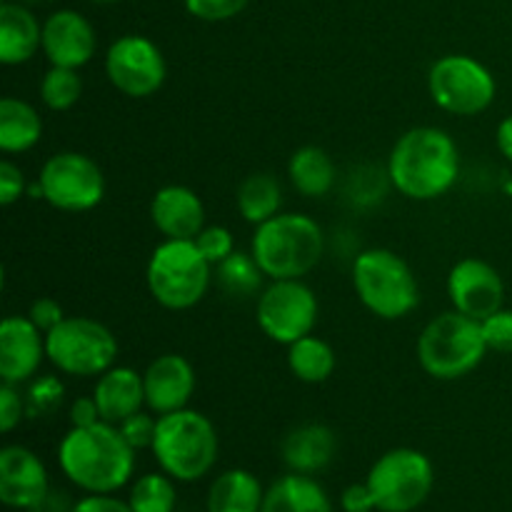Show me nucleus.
<instances>
[{
    "label": "nucleus",
    "mask_w": 512,
    "mask_h": 512,
    "mask_svg": "<svg viewBox=\"0 0 512 512\" xmlns=\"http://www.w3.org/2000/svg\"><path fill=\"white\" fill-rule=\"evenodd\" d=\"M433 103L450 115H480L493 105L498 85L493 73L470 55H443L428 73Z\"/></svg>",
    "instance_id": "9d476101"
},
{
    "label": "nucleus",
    "mask_w": 512,
    "mask_h": 512,
    "mask_svg": "<svg viewBox=\"0 0 512 512\" xmlns=\"http://www.w3.org/2000/svg\"><path fill=\"white\" fill-rule=\"evenodd\" d=\"M448 295L453 310L483 323L505 308L503 275L480 258H465L453 265L448 275Z\"/></svg>",
    "instance_id": "4468645a"
},
{
    "label": "nucleus",
    "mask_w": 512,
    "mask_h": 512,
    "mask_svg": "<svg viewBox=\"0 0 512 512\" xmlns=\"http://www.w3.org/2000/svg\"><path fill=\"white\" fill-rule=\"evenodd\" d=\"M25 190H28V183H25L23 170L15 163H10V160H3V163H0V203H3L5 208L18 203L25 195Z\"/></svg>",
    "instance_id": "4c0bfd02"
},
{
    "label": "nucleus",
    "mask_w": 512,
    "mask_h": 512,
    "mask_svg": "<svg viewBox=\"0 0 512 512\" xmlns=\"http://www.w3.org/2000/svg\"><path fill=\"white\" fill-rule=\"evenodd\" d=\"M83 95V78L75 68H60V65H50L45 70L43 80H40V100L45 108L55 110V113H65L73 108Z\"/></svg>",
    "instance_id": "7c9ffc66"
},
{
    "label": "nucleus",
    "mask_w": 512,
    "mask_h": 512,
    "mask_svg": "<svg viewBox=\"0 0 512 512\" xmlns=\"http://www.w3.org/2000/svg\"><path fill=\"white\" fill-rule=\"evenodd\" d=\"M365 483L378 512H415L433 493L435 468L420 450L393 448L375 460Z\"/></svg>",
    "instance_id": "1a4fd4ad"
},
{
    "label": "nucleus",
    "mask_w": 512,
    "mask_h": 512,
    "mask_svg": "<svg viewBox=\"0 0 512 512\" xmlns=\"http://www.w3.org/2000/svg\"><path fill=\"white\" fill-rule=\"evenodd\" d=\"M250 253L270 280H303L325 253L323 228L310 215L278 213L255 225Z\"/></svg>",
    "instance_id": "7ed1b4c3"
},
{
    "label": "nucleus",
    "mask_w": 512,
    "mask_h": 512,
    "mask_svg": "<svg viewBox=\"0 0 512 512\" xmlns=\"http://www.w3.org/2000/svg\"><path fill=\"white\" fill-rule=\"evenodd\" d=\"M483 335L485 343H488V350L500 355L512 353V310L500 308L498 313H493L490 318H485L483 323Z\"/></svg>",
    "instance_id": "f704fd0d"
},
{
    "label": "nucleus",
    "mask_w": 512,
    "mask_h": 512,
    "mask_svg": "<svg viewBox=\"0 0 512 512\" xmlns=\"http://www.w3.org/2000/svg\"><path fill=\"white\" fill-rule=\"evenodd\" d=\"M120 433H123V438L128 440L130 448L138 453V450H145V448H153V440H155V428H158V418H153V415L148 413H135L130 415V418H125L123 423L118 425Z\"/></svg>",
    "instance_id": "c9c22d12"
},
{
    "label": "nucleus",
    "mask_w": 512,
    "mask_h": 512,
    "mask_svg": "<svg viewBox=\"0 0 512 512\" xmlns=\"http://www.w3.org/2000/svg\"><path fill=\"white\" fill-rule=\"evenodd\" d=\"M195 245H198V250L205 255V260L213 268L218 263H223L228 255L235 253L233 233L228 228H223V225H205L198 238H195Z\"/></svg>",
    "instance_id": "72a5a7b5"
},
{
    "label": "nucleus",
    "mask_w": 512,
    "mask_h": 512,
    "mask_svg": "<svg viewBox=\"0 0 512 512\" xmlns=\"http://www.w3.org/2000/svg\"><path fill=\"white\" fill-rule=\"evenodd\" d=\"M100 408L95 398H78L70 405V428H88L100 423Z\"/></svg>",
    "instance_id": "79ce46f5"
},
{
    "label": "nucleus",
    "mask_w": 512,
    "mask_h": 512,
    "mask_svg": "<svg viewBox=\"0 0 512 512\" xmlns=\"http://www.w3.org/2000/svg\"><path fill=\"white\" fill-rule=\"evenodd\" d=\"M43 200L60 213L93 210L105 195V175L93 158L63 150L45 160L38 178Z\"/></svg>",
    "instance_id": "9b49d317"
},
{
    "label": "nucleus",
    "mask_w": 512,
    "mask_h": 512,
    "mask_svg": "<svg viewBox=\"0 0 512 512\" xmlns=\"http://www.w3.org/2000/svg\"><path fill=\"white\" fill-rule=\"evenodd\" d=\"M98 50V35L90 20L78 10H55L43 23V53L50 65L83 68Z\"/></svg>",
    "instance_id": "f3484780"
},
{
    "label": "nucleus",
    "mask_w": 512,
    "mask_h": 512,
    "mask_svg": "<svg viewBox=\"0 0 512 512\" xmlns=\"http://www.w3.org/2000/svg\"><path fill=\"white\" fill-rule=\"evenodd\" d=\"M213 265L195 240H163L145 270L148 290L165 310H190L205 298L213 283Z\"/></svg>",
    "instance_id": "0eeeda50"
},
{
    "label": "nucleus",
    "mask_w": 512,
    "mask_h": 512,
    "mask_svg": "<svg viewBox=\"0 0 512 512\" xmlns=\"http://www.w3.org/2000/svg\"><path fill=\"white\" fill-rule=\"evenodd\" d=\"M288 178L303 198H325L333 190L335 163L318 145H303L288 160Z\"/></svg>",
    "instance_id": "a878e982"
},
{
    "label": "nucleus",
    "mask_w": 512,
    "mask_h": 512,
    "mask_svg": "<svg viewBox=\"0 0 512 512\" xmlns=\"http://www.w3.org/2000/svg\"><path fill=\"white\" fill-rule=\"evenodd\" d=\"M20 3H40V0H20Z\"/></svg>",
    "instance_id": "a18cd8bd"
},
{
    "label": "nucleus",
    "mask_w": 512,
    "mask_h": 512,
    "mask_svg": "<svg viewBox=\"0 0 512 512\" xmlns=\"http://www.w3.org/2000/svg\"><path fill=\"white\" fill-rule=\"evenodd\" d=\"M460 175V150L445 130L418 125L395 140L388 158V180L410 200H438Z\"/></svg>",
    "instance_id": "f03ea898"
},
{
    "label": "nucleus",
    "mask_w": 512,
    "mask_h": 512,
    "mask_svg": "<svg viewBox=\"0 0 512 512\" xmlns=\"http://www.w3.org/2000/svg\"><path fill=\"white\" fill-rule=\"evenodd\" d=\"M43 138V118L38 110L25 100L8 98L0 100V150L3 153H28Z\"/></svg>",
    "instance_id": "393cba45"
},
{
    "label": "nucleus",
    "mask_w": 512,
    "mask_h": 512,
    "mask_svg": "<svg viewBox=\"0 0 512 512\" xmlns=\"http://www.w3.org/2000/svg\"><path fill=\"white\" fill-rule=\"evenodd\" d=\"M70 512H133V508L128 500H120L115 495H85Z\"/></svg>",
    "instance_id": "a19ab883"
},
{
    "label": "nucleus",
    "mask_w": 512,
    "mask_h": 512,
    "mask_svg": "<svg viewBox=\"0 0 512 512\" xmlns=\"http://www.w3.org/2000/svg\"><path fill=\"white\" fill-rule=\"evenodd\" d=\"M335 365V350L315 335H305L298 343L288 345V368L300 383H325L335 373Z\"/></svg>",
    "instance_id": "cd10ccee"
},
{
    "label": "nucleus",
    "mask_w": 512,
    "mask_h": 512,
    "mask_svg": "<svg viewBox=\"0 0 512 512\" xmlns=\"http://www.w3.org/2000/svg\"><path fill=\"white\" fill-rule=\"evenodd\" d=\"M65 385L60 383L58 375H40L30 383L25 393V405H28V418H45L55 413L63 405Z\"/></svg>",
    "instance_id": "2f4dec72"
},
{
    "label": "nucleus",
    "mask_w": 512,
    "mask_h": 512,
    "mask_svg": "<svg viewBox=\"0 0 512 512\" xmlns=\"http://www.w3.org/2000/svg\"><path fill=\"white\" fill-rule=\"evenodd\" d=\"M483 325L458 310L440 313L418 338V363L430 378L460 380L473 373L488 355Z\"/></svg>",
    "instance_id": "39448f33"
},
{
    "label": "nucleus",
    "mask_w": 512,
    "mask_h": 512,
    "mask_svg": "<svg viewBox=\"0 0 512 512\" xmlns=\"http://www.w3.org/2000/svg\"><path fill=\"white\" fill-rule=\"evenodd\" d=\"M235 203H238L240 215H243L248 223L263 225L280 213V205H283V188H280L275 175L253 173L240 183Z\"/></svg>",
    "instance_id": "bb28decb"
},
{
    "label": "nucleus",
    "mask_w": 512,
    "mask_h": 512,
    "mask_svg": "<svg viewBox=\"0 0 512 512\" xmlns=\"http://www.w3.org/2000/svg\"><path fill=\"white\" fill-rule=\"evenodd\" d=\"M43 50V25L23 3L0 5V63L23 65Z\"/></svg>",
    "instance_id": "4be33fe9"
},
{
    "label": "nucleus",
    "mask_w": 512,
    "mask_h": 512,
    "mask_svg": "<svg viewBox=\"0 0 512 512\" xmlns=\"http://www.w3.org/2000/svg\"><path fill=\"white\" fill-rule=\"evenodd\" d=\"M338 453V438L323 423H305L290 430L280 445V458L290 473L315 475L328 468Z\"/></svg>",
    "instance_id": "aec40b11"
},
{
    "label": "nucleus",
    "mask_w": 512,
    "mask_h": 512,
    "mask_svg": "<svg viewBox=\"0 0 512 512\" xmlns=\"http://www.w3.org/2000/svg\"><path fill=\"white\" fill-rule=\"evenodd\" d=\"M50 478L45 463L23 445L0 450V500L10 510L33 512L48 503Z\"/></svg>",
    "instance_id": "2eb2a0df"
},
{
    "label": "nucleus",
    "mask_w": 512,
    "mask_h": 512,
    "mask_svg": "<svg viewBox=\"0 0 512 512\" xmlns=\"http://www.w3.org/2000/svg\"><path fill=\"white\" fill-rule=\"evenodd\" d=\"M260 512H333V503L313 475L288 473L265 488Z\"/></svg>",
    "instance_id": "5701e85b"
},
{
    "label": "nucleus",
    "mask_w": 512,
    "mask_h": 512,
    "mask_svg": "<svg viewBox=\"0 0 512 512\" xmlns=\"http://www.w3.org/2000/svg\"><path fill=\"white\" fill-rule=\"evenodd\" d=\"M143 383L145 408L153 415H168L188 408L198 380L188 358L178 353H165L145 368Z\"/></svg>",
    "instance_id": "a211bd4d"
},
{
    "label": "nucleus",
    "mask_w": 512,
    "mask_h": 512,
    "mask_svg": "<svg viewBox=\"0 0 512 512\" xmlns=\"http://www.w3.org/2000/svg\"><path fill=\"white\" fill-rule=\"evenodd\" d=\"M33 512H40V510H33Z\"/></svg>",
    "instance_id": "49530a36"
},
{
    "label": "nucleus",
    "mask_w": 512,
    "mask_h": 512,
    "mask_svg": "<svg viewBox=\"0 0 512 512\" xmlns=\"http://www.w3.org/2000/svg\"><path fill=\"white\" fill-rule=\"evenodd\" d=\"M93 398L105 423L120 425L130 415L140 413L145 405L143 375L128 365H113L98 378Z\"/></svg>",
    "instance_id": "412c9836"
},
{
    "label": "nucleus",
    "mask_w": 512,
    "mask_h": 512,
    "mask_svg": "<svg viewBox=\"0 0 512 512\" xmlns=\"http://www.w3.org/2000/svg\"><path fill=\"white\" fill-rule=\"evenodd\" d=\"M58 465L85 495H113L133 478L135 450L118 425L100 420L88 428H70L63 435Z\"/></svg>",
    "instance_id": "f257e3e1"
},
{
    "label": "nucleus",
    "mask_w": 512,
    "mask_h": 512,
    "mask_svg": "<svg viewBox=\"0 0 512 512\" xmlns=\"http://www.w3.org/2000/svg\"><path fill=\"white\" fill-rule=\"evenodd\" d=\"M495 140H498V148H500V153L505 155V160H510L512 163V115H508V118L498 125Z\"/></svg>",
    "instance_id": "37998d69"
},
{
    "label": "nucleus",
    "mask_w": 512,
    "mask_h": 512,
    "mask_svg": "<svg viewBox=\"0 0 512 512\" xmlns=\"http://www.w3.org/2000/svg\"><path fill=\"white\" fill-rule=\"evenodd\" d=\"M320 305L303 280H270L258 298V325L273 343L293 345L313 335Z\"/></svg>",
    "instance_id": "f8f14e48"
},
{
    "label": "nucleus",
    "mask_w": 512,
    "mask_h": 512,
    "mask_svg": "<svg viewBox=\"0 0 512 512\" xmlns=\"http://www.w3.org/2000/svg\"><path fill=\"white\" fill-rule=\"evenodd\" d=\"M185 10L203 23H225L248 8L250 0H183Z\"/></svg>",
    "instance_id": "473e14b6"
},
{
    "label": "nucleus",
    "mask_w": 512,
    "mask_h": 512,
    "mask_svg": "<svg viewBox=\"0 0 512 512\" xmlns=\"http://www.w3.org/2000/svg\"><path fill=\"white\" fill-rule=\"evenodd\" d=\"M263 278L265 273L260 270L253 253L235 250L223 263L215 265V283L228 298H253V295L263 293Z\"/></svg>",
    "instance_id": "c85d7f7f"
},
{
    "label": "nucleus",
    "mask_w": 512,
    "mask_h": 512,
    "mask_svg": "<svg viewBox=\"0 0 512 512\" xmlns=\"http://www.w3.org/2000/svg\"><path fill=\"white\" fill-rule=\"evenodd\" d=\"M28 318L33 320V323L38 325V328L43 330V333H50V330H53L55 325L63 323L65 313H63V308H60L58 300L38 298V300H33V305H30Z\"/></svg>",
    "instance_id": "58836bf2"
},
{
    "label": "nucleus",
    "mask_w": 512,
    "mask_h": 512,
    "mask_svg": "<svg viewBox=\"0 0 512 512\" xmlns=\"http://www.w3.org/2000/svg\"><path fill=\"white\" fill-rule=\"evenodd\" d=\"M150 220L165 240H195L205 228V205L188 185H165L150 200Z\"/></svg>",
    "instance_id": "6ab92c4d"
},
{
    "label": "nucleus",
    "mask_w": 512,
    "mask_h": 512,
    "mask_svg": "<svg viewBox=\"0 0 512 512\" xmlns=\"http://www.w3.org/2000/svg\"><path fill=\"white\" fill-rule=\"evenodd\" d=\"M133 512H175L178 490L168 473H145L133 483L128 495Z\"/></svg>",
    "instance_id": "c756f323"
},
{
    "label": "nucleus",
    "mask_w": 512,
    "mask_h": 512,
    "mask_svg": "<svg viewBox=\"0 0 512 512\" xmlns=\"http://www.w3.org/2000/svg\"><path fill=\"white\" fill-rule=\"evenodd\" d=\"M45 358L43 330L28 315H8L0 325V380L10 385L30 383Z\"/></svg>",
    "instance_id": "dca6fc26"
},
{
    "label": "nucleus",
    "mask_w": 512,
    "mask_h": 512,
    "mask_svg": "<svg viewBox=\"0 0 512 512\" xmlns=\"http://www.w3.org/2000/svg\"><path fill=\"white\" fill-rule=\"evenodd\" d=\"M88 3H98V5H110V3H118V0H88Z\"/></svg>",
    "instance_id": "c03bdc74"
},
{
    "label": "nucleus",
    "mask_w": 512,
    "mask_h": 512,
    "mask_svg": "<svg viewBox=\"0 0 512 512\" xmlns=\"http://www.w3.org/2000/svg\"><path fill=\"white\" fill-rule=\"evenodd\" d=\"M340 508L343 512H375V498L370 493L368 483H353L340 495Z\"/></svg>",
    "instance_id": "ea45409f"
},
{
    "label": "nucleus",
    "mask_w": 512,
    "mask_h": 512,
    "mask_svg": "<svg viewBox=\"0 0 512 512\" xmlns=\"http://www.w3.org/2000/svg\"><path fill=\"white\" fill-rule=\"evenodd\" d=\"M25 418H28V405H25V395H20L18 385H0V430L13 433Z\"/></svg>",
    "instance_id": "e433bc0d"
},
{
    "label": "nucleus",
    "mask_w": 512,
    "mask_h": 512,
    "mask_svg": "<svg viewBox=\"0 0 512 512\" xmlns=\"http://www.w3.org/2000/svg\"><path fill=\"white\" fill-rule=\"evenodd\" d=\"M265 488L250 470L220 473L208 490V512H260Z\"/></svg>",
    "instance_id": "b1692460"
},
{
    "label": "nucleus",
    "mask_w": 512,
    "mask_h": 512,
    "mask_svg": "<svg viewBox=\"0 0 512 512\" xmlns=\"http://www.w3.org/2000/svg\"><path fill=\"white\" fill-rule=\"evenodd\" d=\"M105 75L118 93L128 98H150L168 78L165 55L150 38L138 33L120 35L105 53Z\"/></svg>",
    "instance_id": "ddd939ff"
},
{
    "label": "nucleus",
    "mask_w": 512,
    "mask_h": 512,
    "mask_svg": "<svg viewBox=\"0 0 512 512\" xmlns=\"http://www.w3.org/2000/svg\"><path fill=\"white\" fill-rule=\"evenodd\" d=\"M153 458L175 483H195L213 470L220 453V438L213 420L198 410H175L158 415Z\"/></svg>",
    "instance_id": "20e7f679"
},
{
    "label": "nucleus",
    "mask_w": 512,
    "mask_h": 512,
    "mask_svg": "<svg viewBox=\"0 0 512 512\" xmlns=\"http://www.w3.org/2000/svg\"><path fill=\"white\" fill-rule=\"evenodd\" d=\"M353 288L365 310L380 320H400L420 303L413 268L388 248L363 250L353 260Z\"/></svg>",
    "instance_id": "423d86ee"
},
{
    "label": "nucleus",
    "mask_w": 512,
    "mask_h": 512,
    "mask_svg": "<svg viewBox=\"0 0 512 512\" xmlns=\"http://www.w3.org/2000/svg\"><path fill=\"white\" fill-rule=\"evenodd\" d=\"M45 353L55 370L70 378H100L118 358V340L100 320L65 318L45 333Z\"/></svg>",
    "instance_id": "6e6552de"
}]
</instances>
